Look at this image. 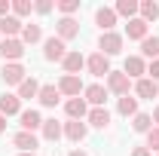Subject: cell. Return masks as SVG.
<instances>
[{
    "instance_id": "1",
    "label": "cell",
    "mask_w": 159,
    "mask_h": 156,
    "mask_svg": "<svg viewBox=\"0 0 159 156\" xmlns=\"http://www.w3.org/2000/svg\"><path fill=\"white\" fill-rule=\"evenodd\" d=\"M129 89H132V80L125 77L122 71H110V74H107V92L125 98V95H129Z\"/></svg>"
},
{
    "instance_id": "2",
    "label": "cell",
    "mask_w": 159,
    "mask_h": 156,
    "mask_svg": "<svg viewBox=\"0 0 159 156\" xmlns=\"http://www.w3.org/2000/svg\"><path fill=\"white\" fill-rule=\"evenodd\" d=\"M98 49H101V55H116V52H122V37L119 34H113V31H107V34H101L98 40Z\"/></svg>"
},
{
    "instance_id": "3",
    "label": "cell",
    "mask_w": 159,
    "mask_h": 156,
    "mask_svg": "<svg viewBox=\"0 0 159 156\" xmlns=\"http://www.w3.org/2000/svg\"><path fill=\"white\" fill-rule=\"evenodd\" d=\"M0 55H3V58H9V64H12V61H19L21 55H25V43L16 40V37H6L3 43H0Z\"/></svg>"
},
{
    "instance_id": "4",
    "label": "cell",
    "mask_w": 159,
    "mask_h": 156,
    "mask_svg": "<svg viewBox=\"0 0 159 156\" xmlns=\"http://www.w3.org/2000/svg\"><path fill=\"white\" fill-rule=\"evenodd\" d=\"M43 55H46L49 61H64V55H67V46H64V40L49 37L46 43H43Z\"/></svg>"
},
{
    "instance_id": "5",
    "label": "cell",
    "mask_w": 159,
    "mask_h": 156,
    "mask_svg": "<svg viewBox=\"0 0 159 156\" xmlns=\"http://www.w3.org/2000/svg\"><path fill=\"white\" fill-rule=\"evenodd\" d=\"M86 67H89L95 77H107V74H110V61H107V55H101V52L89 55V58H86Z\"/></svg>"
},
{
    "instance_id": "6",
    "label": "cell",
    "mask_w": 159,
    "mask_h": 156,
    "mask_svg": "<svg viewBox=\"0 0 159 156\" xmlns=\"http://www.w3.org/2000/svg\"><path fill=\"white\" fill-rule=\"evenodd\" d=\"M0 74H3V80H6V83H9V86H21V83H25V67H21L19 61H12V64H3V71H0Z\"/></svg>"
},
{
    "instance_id": "7",
    "label": "cell",
    "mask_w": 159,
    "mask_h": 156,
    "mask_svg": "<svg viewBox=\"0 0 159 156\" xmlns=\"http://www.w3.org/2000/svg\"><path fill=\"white\" fill-rule=\"evenodd\" d=\"M122 74H125V77L132 80V77H144V74H147V64H144V58H141V55H129V58H125V71H122Z\"/></svg>"
},
{
    "instance_id": "8",
    "label": "cell",
    "mask_w": 159,
    "mask_h": 156,
    "mask_svg": "<svg viewBox=\"0 0 159 156\" xmlns=\"http://www.w3.org/2000/svg\"><path fill=\"white\" fill-rule=\"evenodd\" d=\"M58 92H64V95L70 98H80V92H83V83H80V77H70V74H64L58 83Z\"/></svg>"
},
{
    "instance_id": "9",
    "label": "cell",
    "mask_w": 159,
    "mask_h": 156,
    "mask_svg": "<svg viewBox=\"0 0 159 156\" xmlns=\"http://www.w3.org/2000/svg\"><path fill=\"white\" fill-rule=\"evenodd\" d=\"M12 144L19 147L21 153H34V150H37V138H34V132H19V135L12 138Z\"/></svg>"
},
{
    "instance_id": "10",
    "label": "cell",
    "mask_w": 159,
    "mask_h": 156,
    "mask_svg": "<svg viewBox=\"0 0 159 156\" xmlns=\"http://www.w3.org/2000/svg\"><path fill=\"white\" fill-rule=\"evenodd\" d=\"M95 21H98V28L107 34L113 25H116V9H107V6H101L98 12H95Z\"/></svg>"
},
{
    "instance_id": "11",
    "label": "cell",
    "mask_w": 159,
    "mask_h": 156,
    "mask_svg": "<svg viewBox=\"0 0 159 156\" xmlns=\"http://www.w3.org/2000/svg\"><path fill=\"white\" fill-rule=\"evenodd\" d=\"M21 19H16V16H3L0 19V34H6V37H16V34H21Z\"/></svg>"
},
{
    "instance_id": "12",
    "label": "cell",
    "mask_w": 159,
    "mask_h": 156,
    "mask_svg": "<svg viewBox=\"0 0 159 156\" xmlns=\"http://www.w3.org/2000/svg\"><path fill=\"white\" fill-rule=\"evenodd\" d=\"M83 67H86V58H83L80 52H67V55H64V71H67L70 77H77Z\"/></svg>"
},
{
    "instance_id": "13",
    "label": "cell",
    "mask_w": 159,
    "mask_h": 156,
    "mask_svg": "<svg viewBox=\"0 0 159 156\" xmlns=\"http://www.w3.org/2000/svg\"><path fill=\"white\" fill-rule=\"evenodd\" d=\"M135 92H138L141 98H156V95H159V86H156L150 77H141L138 83H135Z\"/></svg>"
},
{
    "instance_id": "14",
    "label": "cell",
    "mask_w": 159,
    "mask_h": 156,
    "mask_svg": "<svg viewBox=\"0 0 159 156\" xmlns=\"http://www.w3.org/2000/svg\"><path fill=\"white\" fill-rule=\"evenodd\" d=\"M40 104H46V107H55L58 104V98H61V92H58V86H40Z\"/></svg>"
},
{
    "instance_id": "15",
    "label": "cell",
    "mask_w": 159,
    "mask_h": 156,
    "mask_svg": "<svg viewBox=\"0 0 159 156\" xmlns=\"http://www.w3.org/2000/svg\"><path fill=\"white\" fill-rule=\"evenodd\" d=\"M21 129H25V132L43 129V117H40L37 110H21Z\"/></svg>"
},
{
    "instance_id": "16",
    "label": "cell",
    "mask_w": 159,
    "mask_h": 156,
    "mask_svg": "<svg viewBox=\"0 0 159 156\" xmlns=\"http://www.w3.org/2000/svg\"><path fill=\"white\" fill-rule=\"evenodd\" d=\"M86 101H92L95 107H104V101H107V89L104 86H86Z\"/></svg>"
},
{
    "instance_id": "17",
    "label": "cell",
    "mask_w": 159,
    "mask_h": 156,
    "mask_svg": "<svg viewBox=\"0 0 159 156\" xmlns=\"http://www.w3.org/2000/svg\"><path fill=\"white\" fill-rule=\"evenodd\" d=\"M89 122H92L95 129H107V126H110V113H107V107H92V110H89Z\"/></svg>"
},
{
    "instance_id": "18",
    "label": "cell",
    "mask_w": 159,
    "mask_h": 156,
    "mask_svg": "<svg viewBox=\"0 0 159 156\" xmlns=\"http://www.w3.org/2000/svg\"><path fill=\"white\" fill-rule=\"evenodd\" d=\"M64 135L70 138L74 144H80V141L86 138V122H80V119H70V122L64 126Z\"/></svg>"
},
{
    "instance_id": "19",
    "label": "cell",
    "mask_w": 159,
    "mask_h": 156,
    "mask_svg": "<svg viewBox=\"0 0 159 156\" xmlns=\"http://www.w3.org/2000/svg\"><path fill=\"white\" fill-rule=\"evenodd\" d=\"M125 34H129V40H144L147 37V21L144 19H132L125 25Z\"/></svg>"
},
{
    "instance_id": "20",
    "label": "cell",
    "mask_w": 159,
    "mask_h": 156,
    "mask_svg": "<svg viewBox=\"0 0 159 156\" xmlns=\"http://www.w3.org/2000/svg\"><path fill=\"white\" fill-rule=\"evenodd\" d=\"M19 107H21V98L19 95H3V98H0V113H3V117L19 113Z\"/></svg>"
},
{
    "instance_id": "21",
    "label": "cell",
    "mask_w": 159,
    "mask_h": 156,
    "mask_svg": "<svg viewBox=\"0 0 159 156\" xmlns=\"http://www.w3.org/2000/svg\"><path fill=\"white\" fill-rule=\"evenodd\" d=\"M64 110H67V117H70V119H83L86 113H89V110H86V101H83V98H70V101L64 104Z\"/></svg>"
},
{
    "instance_id": "22",
    "label": "cell",
    "mask_w": 159,
    "mask_h": 156,
    "mask_svg": "<svg viewBox=\"0 0 159 156\" xmlns=\"http://www.w3.org/2000/svg\"><path fill=\"white\" fill-rule=\"evenodd\" d=\"M80 34V25L74 19H61L58 21V40H70V37H77Z\"/></svg>"
},
{
    "instance_id": "23",
    "label": "cell",
    "mask_w": 159,
    "mask_h": 156,
    "mask_svg": "<svg viewBox=\"0 0 159 156\" xmlns=\"http://www.w3.org/2000/svg\"><path fill=\"white\" fill-rule=\"evenodd\" d=\"M141 52H144V58L156 61V55H159V37H144L141 40Z\"/></svg>"
},
{
    "instance_id": "24",
    "label": "cell",
    "mask_w": 159,
    "mask_h": 156,
    "mask_svg": "<svg viewBox=\"0 0 159 156\" xmlns=\"http://www.w3.org/2000/svg\"><path fill=\"white\" fill-rule=\"evenodd\" d=\"M116 110H119V113H122V117H135V113H138V98H132V95L119 98Z\"/></svg>"
},
{
    "instance_id": "25",
    "label": "cell",
    "mask_w": 159,
    "mask_h": 156,
    "mask_svg": "<svg viewBox=\"0 0 159 156\" xmlns=\"http://www.w3.org/2000/svg\"><path fill=\"white\" fill-rule=\"evenodd\" d=\"M37 95H40V83H37L34 77H28V80L19 86V98H37Z\"/></svg>"
},
{
    "instance_id": "26",
    "label": "cell",
    "mask_w": 159,
    "mask_h": 156,
    "mask_svg": "<svg viewBox=\"0 0 159 156\" xmlns=\"http://www.w3.org/2000/svg\"><path fill=\"white\" fill-rule=\"evenodd\" d=\"M138 9H141V3H135V0H119V3H116V16H125L129 21L135 19Z\"/></svg>"
},
{
    "instance_id": "27",
    "label": "cell",
    "mask_w": 159,
    "mask_h": 156,
    "mask_svg": "<svg viewBox=\"0 0 159 156\" xmlns=\"http://www.w3.org/2000/svg\"><path fill=\"white\" fill-rule=\"evenodd\" d=\"M43 138H46V141H58L61 138V126L55 119H43Z\"/></svg>"
},
{
    "instance_id": "28",
    "label": "cell",
    "mask_w": 159,
    "mask_h": 156,
    "mask_svg": "<svg viewBox=\"0 0 159 156\" xmlns=\"http://www.w3.org/2000/svg\"><path fill=\"white\" fill-rule=\"evenodd\" d=\"M141 19L144 21H156L159 19V3H153V0L141 3Z\"/></svg>"
},
{
    "instance_id": "29",
    "label": "cell",
    "mask_w": 159,
    "mask_h": 156,
    "mask_svg": "<svg viewBox=\"0 0 159 156\" xmlns=\"http://www.w3.org/2000/svg\"><path fill=\"white\" fill-rule=\"evenodd\" d=\"M40 37H43L40 25H25V28H21V43H37Z\"/></svg>"
},
{
    "instance_id": "30",
    "label": "cell",
    "mask_w": 159,
    "mask_h": 156,
    "mask_svg": "<svg viewBox=\"0 0 159 156\" xmlns=\"http://www.w3.org/2000/svg\"><path fill=\"white\" fill-rule=\"evenodd\" d=\"M132 129H135V132H150V129H153V117H150V113H135Z\"/></svg>"
},
{
    "instance_id": "31",
    "label": "cell",
    "mask_w": 159,
    "mask_h": 156,
    "mask_svg": "<svg viewBox=\"0 0 159 156\" xmlns=\"http://www.w3.org/2000/svg\"><path fill=\"white\" fill-rule=\"evenodd\" d=\"M58 9L64 12V19H70V12H77V9H80V0H61Z\"/></svg>"
},
{
    "instance_id": "32",
    "label": "cell",
    "mask_w": 159,
    "mask_h": 156,
    "mask_svg": "<svg viewBox=\"0 0 159 156\" xmlns=\"http://www.w3.org/2000/svg\"><path fill=\"white\" fill-rule=\"evenodd\" d=\"M12 9H16V16H28V12L34 9V3H31V0H16Z\"/></svg>"
},
{
    "instance_id": "33",
    "label": "cell",
    "mask_w": 159,
    "mask_h": 156,
    "mask_svg": "<svg viewBox=\"0 0 159 156\" xmlns=\"http://www.w3.org/2000/svg\"><path fill=\"white\" fill-rule=\"evenodd\" d=\"M147 147L159 150V129H150V132H147Z\"/></svg>"
},
{
    "instance_id": "34",
    "label": "cell",
    "mask_w": 159,
    "mask_h": 156,
    "mask_svg": "<svg viewBox=\"0 0 159 156\" xmlns=\"http://www.w3.org/2000/svg\"><path fill=\"white\" fill-rule=\"evenodd\" d=\"M147 74H150V80H153V83H156V80H159V58L147 64Z\"/></svg>"
},
{
    "instance_id": "35",
    "label": "cell",
    "mask_w": 159,
    "mask_h": 156,
    "mask_svg": "<svg viewBox=\"0 0 159 156\" xmlns=\"http://www.w3.org/2000/svg\"><path fill=\"white\" fill-rule=\"evenodd\" d=\"M34 9L46 16V12H52V3H49V0H40V3H34Z\"/></svg>"
},
{
    "instance_id": "36",
    "label": "cell",
    "mask_w": 159,
    "mask_h": 156,
    "mask_svg": "<svg viewBox=\"0 0 159 156\" xmlns=\"http://www.w3.org/2000/svg\"><path fill=\"white\" fill-rule=\"evenodd\" d=\"M9 16V0H0V19Z\"/></svg>"
},
{
    "instance_id": "37",
    "label": "cell",
    "mask_w": 159,
    "mask_h": 156,
    "mask_svg": "<svg viewBox=\"0 0 159 156\" xmlns=\"http://www.w3.org/2000/svg\"><path fill=\"white\" fill-rule=\"evenodd\" d=\"M132 156H150V150H147V147H135V150H132Z\"/></svg>"
},
{
    "instance_id": "38",
    "label": "cell",
    "mask_w": 159,
    "mask_h": 156,
    "mask_svg": "<svg viewBox=\"0 0 159 156\" xmlns=\"http://www.w3.org/2000/svg\"><path fill=\"white\" fill-rule=\"evenodd\" d=\"M3 129H6V117L0 113V132H3Z\"/></svg>"
},
{
    "instance_id": "39",
    "label": "cell",
    "mask_w": 159,
    "mask_h": 156,
    "mask_svg": "<svg viewBox=\"0 0 159 156\" xmlns=\"http://www.w3.org/2000/svg\"><path fill=\"white\" fill-rule=\"evenodd\" d=\"M67 156H86V153H83V150H70Z\"/></svg>"
},
{
    "instance_id": "40",
    "label": "cell",
    "mask_w": 159,
    "mask_h": 156,
    "mask_svg": "<svg viewBox=\"0 0 159 156\" xmlns=\"http://www.w3.org/2000/svg\"><path fill=\"white\" fill-rule=\"evenodd\" d=\"M153 119H156V122H159V107H156V110H153Z\"/></svg>"
},
{
    "instance_id": "41",
    "label": "cell",
    "mask_w": 159,
    "mask_h": 156,
    "mask_svg": "<svg viewBox=\"0 0 159 156\" xmlns=\"http://www.w3.org/2000/svg\"><path fill=\"white\" fill-rule=\"evenodd\" d=\"M19 156H34V153H19Z\"/></svg>"
}]
</instances>
